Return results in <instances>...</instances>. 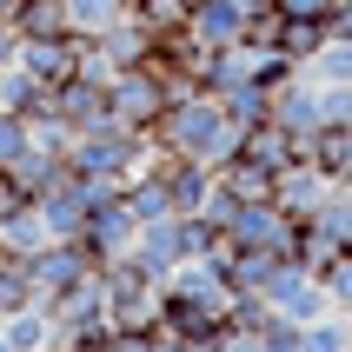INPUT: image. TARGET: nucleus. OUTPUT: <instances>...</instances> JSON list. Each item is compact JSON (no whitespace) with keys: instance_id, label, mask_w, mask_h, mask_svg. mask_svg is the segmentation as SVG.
I'll return each mask as SVG.
<instances>
[{"instance_id":"1","label":"nucleus","mask_w":352,"mask_h":352,"mask_svg":"<svg viewBox=\"0 0 352 352\" xmlns=\"http://www.w3.org/2000/svg\"><path fill=\"white\" fill-rule=\"evenodd\" d=\"M153 146L160 153H186V160H206V166H226V160L239 153V126L226 120V107H219V94H199V87H186V94H173V107L160 113L153 126Z\"/></svg>"},{"instance_id":"2","label":"nucleus","mask_w":352,"mask_h":352,"mask_svg":"<svg viewBox=\"0 0 352 352\" xmlns=\"http://www.w3.org/2000/svg\"><path fill=\"white\" fill-rule=\"evenodd\" d=\"M146 160H153V133H133V126H120V120L67 140V173L74 179H113V186H126Z\"/></svg>"},{"instance_id":"3","label":"nucleus","mask_w":352,"mask_h":352,"mask_svg":"<svg viewBox=\"0 0 352 352\" xmlns=\"http://www.w3.org/2000/svg\"><path fill=\"white\" fill-rule=\"evenodd\" d=\"M173 94H179V87L160 74L153 60H146V67H126V74L107 80V107H113V120H120V126H133V133H153L160 113L173 107Z\"/></svg>"},{"instance_id":"4","label":"nucleus","mask_w":352,"mask_h":352,"mask_svg":"<svg viewBox=\"0 0 352 352\" xmlns=\"http://www.w3.org/2000/svg\"><path fill=\"white\" fill-rule=\"evenodd\" d=\"M47 113L67 126V133H94V126H113V107H107V80L74 74L47 94Z\"/></svg>"},{"instance_id":"5","label":"nucleus","mask_w":352,"mask_h":352,"mask_svg":"<svg viewBox=\"0 0 352 352\" xmlns=\"http://www.w3.org/2000/svg\"><path fill=\"white\" fill-rule=\"evenodd\" d=\"M266 306H273L279 319H299V326L333 313V299H326L319 273H313V266H299V259H286V266L273 273V286H266Z\"/></svg>"},{"instance_id":"6","label":"nucleus","mask_w":352,"mask_h":352,"mask_svg":"<svg viewBox=\"0 0 352 352\" xmlns=\"http://www.w3.org/2000/svg\"><path fill=\"white\" fill-rule=\"evenodd\" d=\"M133 239H140V213L126 206V193H113V199H100L94 213H87V233H80V246L94 253V266H107V259L133 253Z\"/></svg>"},{"instance_id":"7","label":"nucleus","mask_w":352,"mask_h":352,"mask_svg":"<svg viewBox=\"0 0 352 352\" xmlns=\"http://www.w3.org/2000/svg\"><path fill=\"white\" fill-rule=\"evenodd\" d=\"M27 273H34V299H54V293H67L74 279L94 273V253H87L80 239H47L40 253H27Z\"/></svg>"},{"instance_id":"8","label":"nucleus","mask_w":352,"mask_h":352,"mask_svg":"<svg viewBox=\"0 0 352 352\" xmlns=\"http://www.w3.org/2000/svg\"><path fill=\"white\" fill-rule=\"evenodd\" d=\"M273 126H286V133H293L299 146H306V140H313L319 126H326V107H319V80L306 74V67H299V74H293V80H286V87L273 94Z\"/></svg>"},{"instance_id":"9","label":"nucleus","mask_w":352,"mask_h":352,"mask_svg":"<svg viewBox=\"0 0 352 352\" xmlns=\"http://www.w3.org/2000/svg\"><path fill=\"white\" fill-rule=\"evenodd\" d=\"M34 206H40V219H47V239H80V233H87V213H94L87 179H74V173H60Z\"/></svg>"},{"instance_id":"10","label":"nucleus","mask_w":352,"mask_h":352,"mask_svg":"<svg viewBox=\"0 0 352 352\" xmlns=\"http://www.w3.org/2000/svg\"><path fill=\"white\" fill-rule=\"evenodd\" d=\"M246 20H253L246 0H193L186 7V34L199 47H233V40H246Z\"/></svg>"},{"instance_id":"11","label":"nucleus","mask_w":352,"mask_h":352,"mask_svg":"<svg viewBox=\"0 0 352 352\" xmlns=\"http://www.w3.org/2000/svg\"><path fill=\"white\" fill-rule=\"evenodd\" d=\"M80 54H87V40H74V34L20 40V67H27L40 87H60V80H74V74H80Z\"/></svg>"},{"instance_id":"12","label":"nucleus","mask_w":352,"mask_h":352,"mask_svg":"<svg viewBox=\"0 0 352 352\" xmlns=\"http://www.w3.org/2000/svg\"><path fill=\"white\" fill-rule=\"evenodd\" d=\"M333 193H339L333 179L319 173V166H306V160H299V166H286V173H279L273 206H279V213H293V219H306V213H319V206H326Z\"/></svg>"},{"instance_id":"13","label":"nucleus","mask_w":352,"mask_h":352,"mask_svg":"<svg viewBox=\"0 0 352 352\" xmlns=\"http://www.w3.org/2000/svg\"><path fill=\"white\" fill-rule=\"evenodd\" d=\"M239 160H253L266 173H286V166H299V140L266 120V126H246V133H239Z\"/></svg>"},{"instance_id":"14","label":"nucleus","mask_w":352,"mask_h":352,"mask_svg":"<svg viewBox=\"0 0 352 352\" xmlns=\"http://www.w3.org/2000/svg\"><path fill=\"white\" fill-rule=\"evenodd\" d=\"M0 173L14 179V186H20L27 199H40V193H47V186H54L60 173H67V153H54V146H27V153H20L14 166H0Z\"/></svg>"},{"instance_id":"15","label":"nucleus","mask_w":352,"mask_h":352,"mask_svg":"<svg viewBox=\"0 0 352 352\" xmlns=\"http://www.w3.org/2000/svg\"><path fill=\"white\" fill-rule=\"evenodd\" d=\"M299 160H306V166H319V173L339 186V179H346V166H352V126H319V133L299 146Z\"/></svg>"},{"instance_id":"16","label":"nucleus","mask_w":352,"mask_h":352,"mask_svg":"<svg viewBox=\"0 0 352 352\" xmlns=\"http://www.w3.org/2000/svg\"><path fill=\"white\" fill-rule=\"evenodd\" d=\"M133 14V0H67V34L74 40H100Z\"/></svg>"},{"instance_id":"17","label":"nucleus","mask_w":352,"mask_h":352,"mask_svg":"<svg viewBox=\"0 0 352 352\" xmlns=\"http://www.w3.org/2000/svg\"><path fill=\"white\" fill-rule=\"evenodd\" d=\"M47 246V219H40V206H14V213H0V253L7 259H27Z\"/></svg>"},{"instance_id":"18","label":"nucleus","mask_w":352,"mask_h":352,"mask_svg":"<svg viewBox=\"0 0 352 352\" xmlns=\"http://www.w3.org/2000/svg\"><path fill=\"white\" fill-rule=\"evenodd\" d=\"M0 333H7V346L14 352H54V319H47V306H20V313L0 319Z\"/></svg>"},{"instance_id":"19","label":"nucleus","mask_w":352,"mask_h":352,"mask_svg":"<svg viewBox=\"0 0 352 352\" xmlns=\"http://www.w3.org/2000/svg\"><path fill=\"white\" fill-rule=\"evenodd\" d=\"M47 94H54V87H40L20 60H14V67H0V107H7V113H27V120L47 113Z\"/></svg>"},{"instance_id":"20","label":"nucleus","mask_w":352,"mask_h":352,"mask_svg":"<svg viewBox=\"0 0 352 352\" xmlns=\"http://www.w3.org/2000/svg\"><path fill=\"white\" fill-rule=\"evenodd\" d=\"M219 107H226V120H233L239 133H246V126H266V120H273V87H259V80H239L233 94H219Z\"/></svg>"},{"instance_id":"21","label":"nucleus","mask_w":352,"mask_h":352,"mask_svg":"<svg viewBox=\"0 0 352 352\" xmlns=\"http://www.w3.org/2000/svg\"><path fill=\"white\" fill-rule=\"evenodd\" d=\"M126 206L140 213V226H146V219H166V213H173V193H166V179L153 173V160H146L133 179H126Z\"/></svg>"},{"instance_id":"22","label":"nucleus","mask_w":352,"mask_h":352,"mask_svg":"<svg viewBox=\"0 0 352 352\" xmlns=\"http://www.w3.org/2000/svg\"><path fill=\"white\" fill-rule=\"evenodd\" d=\"M14 34L20 40L67 34V0H20V7H14Z\"/></svg>"},{"instance_id":"23","label":"nucleus","mask_w":352,"mask_h":352,"mask_svg":"<svg viewBox=\"0 0 352 352\" xmlns=\"http://www.w3.org/2000/svg\"><path fill=\"white\" fill-rule=\"evenodd\" d=\"M326 34H333V27H326V20H279V54L293 60V67H306V60L319 54V47H326Z\"/></svg>"},{"instance_id":"24","label":"nucleus","mask_w":352,"mask_h":352,"mask_svg":"<svg viewBox=\"0 0 352 352\" xmlns=\"http://www.w3.org/2000/svg\"><path fill=\"white\" fill-rule=\"evenodd\" d=\"M306 74H313L319 87H352V40L326 34V47H319V54L306 60Z\"/></svg>"},{"instance_id":"25","label":"nucleus","mask_w":352,"mask_h":352,"mask_svg":"<svg viewBox=\"0 0 352 352\" xmlns=\"http://www.w3.org/2000/svg\"><path fill=\"white\" fill-rule=\"evenodd\" d=\"M346 313H326V319H306L299 326V352H346Z\"/></svg>"},{"instance_id":"26","label":"nucleus","mask_w":352,"mask_h":352,"mask_svg":"<svg viewBox=\"0 0 352 352\" xmlns=\"http://www.w3.org/2000/svg\"><path fill=\"white\" fill-rule=\"evenodd\" d=\"M20 306H34V273H27V259H0V319Z\"/></svg>"},{"instance_id":"27","label":"nucleus","mask_w":352,"mask_h":352,"mask_svg":"<svg viewBox=\"0 0 352 352\" xmlns=\"http://www.w3.org/2000/svg\"><path fill=\"white\" fill-rule=\"evenodd\" d=\"M319 286H326V299H333V313H352V253L326 259V266H319Z\"/></svg>"},{"instance_id":"28","label":"nucleus","mask_w":352,"mask_h":352,"mask_svg":"<svg viewBox=\"0 0 352 352\" xmlns=\"http://www.w3.org/2000/svg\"><path fill=\"white\" fill-rule=\"evenodd\" d=\"M27 146H34V126H27V113H7V107H0V166H14Z\"/></svg>"},{"instance_id":"29","label":"nucleus","mask_w":352,"mask_h":352,"mask_svg":"<svg viewBox=\"0 0 352 352\" xmlns=\"http://www.w3.org/2000/svg\"><path fill=\"white\" fill-rule=\"evenodd\" d=\"M239 206H246V199H239V193H233V186H226V179H219V173H213V186H206V199H199V219H213L219 233H226V219H233V213H239Z\"/></svg>"},{"instance_id":"30","label":"nucleus","mask_w":352,"mask_h":352,"mask_svg":"<svg viewBox=\"0 0 352 352\" xmlns=\"http://www.w3.org/2000/svg\"><path fill=\"white\" fill-rule=\"evenodd\" d=\"M186 7H193V0H133V14L146 20V27H186Z\"/></svg>"},{"instance_id":"31","label":"nucleus","mask_w":352,"mask_h":352,"mask_svg":"<svg viewBox=\"0 0 352 352\" xmlns=\"http://www.w3.org/2000/svg\"><path fill=\"white\" fill-rule=\"evenodd\" d=\"M273 7H279V20H326V27H333L339 0H273Z\"/></svg>"},{"instance_id":"32","label":"nucleus","mask_w":352,"mask_h":352,"mask_svg":"<svg viewBox=\"0 0 352 352\" xmlns=\"http://www.w3.org/2000/svg\"><path fill=\"white\" fill-rule=\"evenodd\" d=\"M20 60V34H14V20H0V67H14Z\"/></svg>"},{"instance_id":"33","label":"nucleus","mask_w":352,"mask_h":352,"mask_svg":"<svg viewBox=\"0 0 352 352\" xmlns=\"http://www.w3.org/2000/svg\"><path fill=\"white\" fill-rule=\"evenodd\" d=\"M333 34L352 40V0H339V7H333Z\"/></svg>"},{"instance_id":"34","label":"nucleus","mask_w":352,"mask_h":352,"mask_svg":"<svg viewBox=\"0 0 352 352\" xmlns=\"http://www.w3.org/2000/svg\"><path fill=\"white\" fill-rule=\"evenodd\" d=\"M153 352H193V346H179V339H166V333H160V346Z\"/></svg>"},{"instance_id":"35","label":"nucleus","mask_w":352,"mask_h":352,"mask_svg":"<svg viewBox=\"0 0 352 352\" xmlns=\"http://www.w3.org/2000/svg\"><path fill=\"white\" fill-rule=\"evenodd\" d=\"M14 7H20V0H0V20H14Z\"/></svg>"},{"instance_id":"36","label":"nucleus","mask_w":352,"mask_h":352,"mask_svg":"<svg viewBox=\"0 0 352 352\" xmlns=\"http://www.w3.org/2000/svg\"><path fill=\"white\" fill-rule=\"evenodd\" d=\"M339 193H352V166H346V179H339Z\"/></svg>"},{"instance_id":"37","label":"nucleus","mask_w":352,"mask_h":352,"mask_svg":"<svg viewBox=\"0 0 352 352\" xmlns=\"http://www.w3.org/2000/svg\"><path fill=\"white\" fill-rule=\"evenodd\" d=\"M80 352H113V346H80Z\"/></svg>"},{"instance_id":"38","label":"nucleus","mask_w":352,"mask_h":352,"mask_svg":"<svg viewBox=\"0 0 352 352\" xmlns=\"http://www.w3.org/2000/svg\"><path fill=\"white\" fill-rule=\"evenodd\" d=\"M0 352H14V346H7V333H0Z\"/></svg>"},{"instance_id":"39","label":"nucleus","mask_w":352,"mask_h":352,"mask_svg":"<svg viewBox=\"0 0 352 352\" xmlns=\"http://www.w3.org/2000/svg\"><path fill=\"white\" fill-rule=\"evenodd\" d=\"M346 339H352V313H346Z\"/></svg>"},{"instance_id":"40","label":"nucleus","mask_w":352,"mask_h":352,"mask_svg":"<svg viewBox=\"0 0 352 352\" xmlns=\"http://www.w3.org/2000/svg\"><path fill=\"white\" fill-rule=\"evenodd\" d=\"M0 259H7V253H0Z\"/></svg>"},{"instance_id":"41","label":"nucleus","mask_w":352,"mask_h":352,"mask_svg":"<svg viewBox=\"0 0 352 352\" xmlns=\"http://www.w3.org/2000/svg\"><path fill=\"white\" fill-rule=\"evenodd\" d=\"M346 352H352V346H346Z\"/></svg>"}]
</instances>
